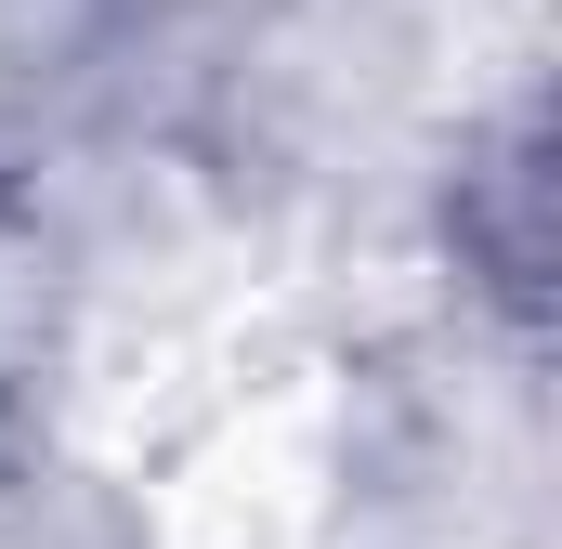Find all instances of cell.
I'll list each match as a JSON object with an SVG mask.
<instances>
[{"mask_svg": "<svg viewBox=\"0 0 562 549\" xmlns=\"http://www.w3.org/2000/svg\"><path fill=\"white\" fill-rule=\"evenodd\" d=\"M119 40H132V0H0V170L105 79Z\"/></svg>", "mask_w": 562, "mask_h": 549, "instance_id": "cell-1", "label": "cell"}]
</instances>
